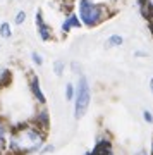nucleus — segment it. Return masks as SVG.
I'll use <instances>...</instances> for the list:
<instances>
[{
    "label": "nucleus",
    "instance_id": "1",
    "mask_svg": "<svg viewBox=\"0 0 153 155\" xmlns=\"http://www.w3.org/2000/svg\"><path fill=\"white\" fill-rule=\"evenodd\" d=\"M48 133H45L29 121L11 126L7 155H34L47 143Z\"/></svg>",
    "mask_w": 153,
    "mask_h": 155
},
{
    "label": "nucleus",
    "instance_id": "2",
    "mask_svg": "<svg viewBox=\"0 0 153 155\" xmlns=\"http://www.w3.org/2000/svg\"><path fill=\"white\" fill-rule=\"evenodd\" d=\"M74 11H76L79 21H81L83 28L86 29L98 28L100 24L109 21L115 14V9L110 4L95 2V0H76Z\"/></svg>",
    "mask_w": 153,
    "mask_h": 155
},
{
    "label": "nucleus",
    "instance_id": "3",
    "mask_svg": "<svg viewBox=\"0 0 153 155\" xmlns=\"http://www.w3.org/2000/svg\"><path fill=\"white\" fill-rule=\"evenodd\" d=\"M74 84H76V93H74V100H72L74 119H83L91 105V84L84 74L77 76V81Z\"/></svg>",
    "mask_w": 153,
    "mask_h": 155
},
{
    "label": "nucleus",
    "instance_id": "4",
    "mask_svg": "<svg viewBox=\"0 0 153 155\" xmlns=\"http://www.w3.org/2000/svg\"><path fill=\"white\" fill-rule=\"evenodd\" d=\"M34 29H36L38 38L43 43H48V41H54L55 40V29L47 21V17H45L41 9H36V12H34Z\"/></svg>",
    "mask_w": 153,
    "mask_h": 155
},
{
    "label": "nucleus",
    "instance_id": "5",
    "mask_svg": "<svg viewBox=\"0 0 153 155\" xmlns=\"http://www.w3.org/2000/svg\"><path fill=\"white\" fill-rule=\"evenodd\" d=\"M26 81H28V88H29V93H31L33 100L36 102V105H38V107H45V105H47V95H45V91H43V86H41V79H40L38 72L28 71Z\"/></svg>",
    "mask_w": 153,
    "mask_h": 155
},
{
    "label": "nucleus",
    "instance_id": "6",
    "mask_svg": "<svg viewBox=\"0 0 153 155\" xmlns=\"http://www.w3.org/2000/svg\"><path fill=\"white\" fill-rule=\"evenodd\" d=\"M81 28H83V24H81V21H79V17H77L74 9L64 12L62 21H60V26H59V33L62 36H67L69 33L76 31V29H81Z\"/></svg>",
    "mask_w": 153,
    "mask_h": 155
},
{
    "label": "nucleus",
    "instance_id": "7",
    "mask_svg": "<svg viewBox=\"0 0 153 155\" xmlns=\"http://www.w3.org/2000/svg\"><path fill=\"white\" fill-rule=\"evenodd\" d=\"M84 155H115L114 153V141L109 134H100L93 147L88 150Z\"/></svg>",
    "mask_w": 153,
    "mask_h": 155
},
{
    "label": "nucleus",
    "instance_id": "8",
    "mask_svg": "<svg viewBox=\"0 0 153 155\" xmlns=\"http://www.w3.org/2000/svg\"><path fill=\"white\" fill-rule=\"evenodd\" d=\"M29 122H31L33 126H36L38 129H41V131H45V133H48L50 124H52V116H50V110L47 109V105L38 107V109L34 110L33 117L29 119Z\"/></svg>",
    "mask_w": 153,
    "mask_h": 155
},
{
    "label": "nucleus",
    "instance_id": "9",
    "mask_svg": "<svg viewBox=\"0 0 153 155\" xmlns=\"http://www.w3.org/2000/svg\"><path fill=\"white\" fill-rule=\"evenodd\" d=\"M9 133H11V124H9L7 119H4L0 116V155H7Z\"/></svg>",
    "mask_w": 153,
    "mask_h": 155
},
{
    "label": "nucleus",
    "instance_id": "10",
    "mask_svg": "<svg viewBox=\"0 0 153 155\" xmlns=\"http://www.w3.org/2000/svg\"><path fill=\"white\" fill-rule=\"evenodd\" d=\"M138 9L148 24H153V0H138Z\"/></svg>",
    "mask_w": 153,
    "mask_h": 155
},
{
    "label": "nucleus",
    "instance_id": "11",
    "mask_svg": "<svg viewBox=\"0 0 153 155\" xmlns=\"http://www.w3.org/2000/svg\"><path fill=\"white\" fill-rule=\"evenodd\" d=\"M12 81H14V72H12V69H9V67L0 69V91L9 88L12 84Z\"/></svg>",
    "mask_w": 153,
    "mask_h": 155
},
{
    "label": "nucleus",
    "instance_id": "12",
    "mask_svg": "<svg viewBox=\"0 0 153 155\" xmlns=\"http://www.w3.org/2000/svg\"><path fill=\"white\" fill-rule=\"evenodd\" d=\"M122 45H124V36L120 33H112L105 40V48H120Z\"/></svg>",
    "mask_w": 153,
    "mask_h": 155
},
{
    "label": "nucleus",
    "instance_id": "13",
    "mask_svg": "<svg viewBox=\"0 0 153 155\" xmlns=\"http://www.w3.org/2000/svg\"><path fill=\"white\" fill-rule=\"evenodd\" d=\"M12 36H14V24L11 21H2L0 22V38L11 40Z\"/></svg>",
    "mask_w": 153,
    "mask_h": 155
},
{
    "label": "nucleus",
    "instance_id": "14",
    "mask_svg": "<svg viewBox=\"0 0 153 155\" xmlns=\"http://www.w3.org/2000/svg\"><path fill=\"white\" fill-rule=\"evenodd\" d=\"M67 71V62L64 59H55L52 62V72H54L57 78H62Z\"/></svg>",
    "mask_w": 153,
    "mask_h": 155
},
{
    "label": "nucleus",
    "instance_id": "15",
    "mask_svg": "<svg viewBox=\"0 0 153 155\" xmlns=\"http://www.w3.org/2000/svg\"><path fill=\"white\" fill-rule=\"evenodd\" d=\"M28 19V12L24 11V9H19V11L14 14V17H12V24L14 26H22L24 22H26Z\"/></svg>",
    "mask_w": 153,
    "mask_h": 155
},
{
    "label": "nucleus",
    "instance_id": "16",
    "mask_svg": "<svg viewBox=\"0 0 153 155\" xmlns=\"http://www.w3.org/2000/svg\"><path fill=\"white\" fill-rule=\"evenodd\" d=\"M74 93H76V84L72 81H67L66 86H64V97H66V102H72L74 100Z\"/></svg>",
    "mask_w": 153,
    "mask_h": 155
},
{
    "label": "nucleus",
    "instance_id": "17",
    "mask_svg": "<svg viewBox=\"0 0 153 155\" xmlns=\"http://www.w3.org/2000/svg\"><path fill=\"white\" fill-rule=\"evenodd\" d=\"M29 59H31V62H33L34 67H41L45 64V57L43 54H40L38 50H33L31 54H29Z\"/></svg>",
    "mask_w": 153,
    "mask_h": 155
},
{
    "label": "nucleus",
    "instance_id": "18",
    "mask_svg": "<svg viewBox=\"0 0 153 155\" xmlns=\"http://www.w3.org/2000/svg\"><path fill=\"white\" fill-rule=\"evenodd\" d=\"M67 67H69L71 72H72V74H76V76H81V74H83V67H81V64H79L77 61H72Z\"/></svg>",
    "mask_w": 153,
    "mask_h": 155
},
{
    "label": "nucleus",
    "instance_id": "19",
    "mask_svg": "<svg viewBox=\"0 0 153 155\" xmlns=\"http://www.w3.org/2000/svg\"><path fill=\"white\" fill-rule=\"evenodd\" d=\"M54 152H55V145L50 143V141H47V143L41 147V150H40L38 153L40 155H48V153H54Z\"/></svg>",
    "mask_w": 153,
    "mask_h": 155
},
{
    "label": "nucleus",
    "instance_id": "20",
    "mask_svg": "<svg viewBox=\"0 0 153 155\" xmlns=\"http://www.w3.org/2000/svg\"><path fill=\"white\" fill-rule=\"evenodd\" d=\"M143 121L146 122V124H153V112L145 109V110H143Z\"/></svg>",
    "mask_w": 153,
    "mask_h": 155
},
{
    "label": "nucleus",
    "instance_id": "21",
    "mask_svg": "<svg viewBox=\"0 0 153 155\" xmlns=\"http://www.w3.org/2000/svg\"><path fill=\"white\" fill-rule=\"evenodd\" d=\"M134 59H148V52H145V50H134Z\"/></svg>",
    "mask_w": 153,
    "mask_h": 155
},
{
    "label": "nucleus",
    "instance_id": "22",
    "mask_svg": "<svg viewBox=\"0 0 153 155\" xmlns=\"http://www.w3.org/2000/svg\"><path fill=\"white\" fill-rule=\"evenodd\" d=\"M132 155H150V153H148V150H145V148H141V150H138L136 153H132Z\"/></svg>",
    "mask_w": 153,
    "mask_h": 155
},
{
    "label": "nucleus",
    "instance_id": "23",
    "mask_svg": "<svg viewBox=\"0 0 153 155\" xmlns=\"http://www.w3.org/2000/svg\"><path fill=\"white\" fill-rule=\"evenodd\" d=\"M148 153L153 155V136H151V141H150V150H148Z\"/></svg>",
    "mask_w": 153,
    "mask_h": 155
},
{
    "label": "nucleus",
    "instance_id": "24",
    "mask_svg": "<svg viewBox=\"0 0 153 155\" xmlns=\"http://www.w3.org/2000/svg\"><path fill=\"white\" fill-rule=\"evenodd\" d=\"M148 88H150V91L153 93V78L150 79V83H148Z\"/></svg>",
    "mask_w": 153,
    "mask_h": 155
},
{
    "label": "nucleus",
    "instance_id": "25",
    "mask_svg": "<svg viewBox=\"0 0 153 155\" xmlns=\"http://www.w3.org/2000/svg\"><path fill=\"white\" fill-rule=\"evenodd\" d=\"M150 26V33H151V36H153V24H148Z\"/></svg>",
    "mask_w": 153,
    "mask_h": 155
},
{
    "label": "nucleus",
    "instance_id": "26",
    "mask_svg": "<svg viewBox=\"0 0 153 155\" xmlns=\"http://www.w3.org/2000/svg\"><path fill=\"white\" fill-rule=\"evenodd\" d=\"M0 116H2V100H0Z\"/></svg>",
    "mask_w": 153,
    "mask_h": 155
}]
</instances>
